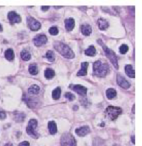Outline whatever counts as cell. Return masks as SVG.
<instances>
[{"mask_svg":"<svg viewBox=\"0 0 142 146\" xmlns=\"http://www.w3.org/2000/svg\"><path fill=\"white\" fill-rule=\"evenodd\" d=\"M54 48L62 56L67 59H73L75 57V54L72 50L67 45L60 42V41H56L54 43Z\"/></svg>","mask_w":142,"mask_h":146,"instance_id":"6da1fadb","label":"cell"},{"mask_svg":"<svg viewBox=\"0 0 142 146\" xmlns=\"http://www.w3.org/2000/svg\"><path fill=\"white\" fill-rule=\"evenodd\" d=\"M109 66L107 64H103L101 61H96L93 64L94 74L99 77H104L108 74Z\"/></svg>","mask_w":142,"mask_h":146,"instance_id":"7a4b0ae2","label":"cell"},{"mask_svg":"<svg viewBox=\"0 0 142 146\" xmlns=\"http://www.w3.org/2000/svg\"><path fill=\"white\" fill-rule=\"evenodd\" d=\"M98 43L101 46L103 47V50H104L105 53H106V57L109 59V60L110 61V62L112 64V65L114 66V67L116 69H118V61H117V58H116V54H115L114 51L112 50L111 49L108 48V47H106L103 43L102 42L101 40H98Z\"/></svg>","mask_w":142,"mask_h":146,"instance_id":"3957f363","label":"cell"},{"mask_svg":"<svg viewBox=\"0 0 142 146\" xmlns=\"http://www.w3.org/2000/svg\"><path fill=\"white\" fill-rule=\"evenodd\" d=\"M121 112L122 110L121 108L114 107V106H108L106 110L107 117L112 121H114L115 119H117V117L121 114Z\"/></svg>","mask_w":142,"mask_h":146,"instance_id":"277c9868","label":"cell"},{"mask_svg":"<svg viewBox=\"0 0 142 146\" xmlns=\"http://www.w3.org/2000/svg\"><path fill=\"white\" fill-rule=\"evenodd\" d=\"M61 146H76V139L70 133H65L62 135L61 139Z\"/></svg>","mask_w":142,"mask_h":146,"instance_id":"5b68a950","label":"cell"},{"mask_svg":"<svg viewBox=\"0 0 142 146\" xmlns=\"http://www.w3.org/2000/svg\"><path fill=\"white\" fill-rule=\"evenodd\" d=\"M38 126V121L36 119H31L28 123V126L26 127V132L29 136L34 139L38 138V134L37 133L36 129Z\"/></svg>","mask_w":142,"mask_h":146,"instance_id":"8992f818","label":"cell"},{"mask_svg":"<svg viewBox=\"0 0 142 146\" xmlns=\"http://www.w3.org/2000/svg\"><path fill=\"white\" fill-rule=\"evenodd\" d=\"M27 24L29 29L33 31H38L41 27V24L39 21L31 17H28L27 18Z\"/></svg>","mask_w":142,"mask_h":146,"instance_id":"52a82bcc","label":"cell"},{"mask_svg":"<svg viewBox=\"0 0 142 146\" xmlns=\"http://www.w3.org/2000/svg\"><path fill=\"white\" fill-rule=\"evenodd\" d=\"M46 41H47V37L44 35H38L33 39V43H34L35 46H38V47H40V46L46 44Z\"/></svg>","mask_w":142,"mask_h":146,"instance_id":"ba28073f","label":"cell"},{"mask_svg":"<svg viewBox=\"0 0 142 146\" xmlns=\"http://www.w3.org/2000/svg\"><path fill=\"white\" fill-rule=\"evenodd\" d=\"M69 88L72 89L73 91L81 96H85L87 92V88L81 85H71L69 86Z\"/></svg>","mask_w":142,"mask_h":146,"instance_id":"9c48e42d","label":"cell"},{"mask_svg":"<svg viewBox=\"0 0 142 146\" xmlns=\"http://www.w3.org/2000/svg\"><path fill=\"white\" fill-rule=\"evenodd\" d=\"M116 81H117L118 86H121L123 89H128L130 87V83L121 74H117Z\"/></svg>","mask_w":142,"mask_h":146,"instance_id":"30bf717a","label":"cell"},{"mask_svg":"<svg viewBox=\"0 0 142 146\" xmlns=\"http://www.w3.org/2000/svg\"><path fill=\"white\" fill-rule=\"evenodd\" d=\"M8 18L11 24H17L21 21V17L18 14H17L14 11H11L8 14Z\"/></svg>","mask_w":142,"mask_h":146,"instance_id":"8fae6325","label":"cell"},{"mask_svg":"<svg viewBox=\"0 0 142 146\" xmlns=\"http://www.w3.org/2000/svg\"><path fill=\"white\" fill-rule=\"evenodd\" d=\"M76 134L79 137H85L87 134H89L90 132V127L88 126H83V127H79V128H77L76 130Z\"/></svg>","mask_w":142,"mask_h":146,"instance_id":"7c38bea8","label":"cell"},{"mask_svg":"<svg viewBox=\"0 0 142 146\" xmlns=\"http://www.w3.org/2000/svg\"><path fill=\"white\" fill-rule=\"evenodd\" d=\"M65 25L67 31H72L75 26V21L73 18H69L65 20Z\"/></svg>","mask_w":142,"mask_h":146,"instance_id":"4fadbf2b","label":"cell"},{"mask_svg":"<svg viewBox=\"0 0 142 146\" xmlns=\"http://www.w3.org/2000/svg\"><path fill=\"white\" fill-rule=\"evenodd\" d=\"M89 66L88 62H83L81 64V69L78 71L77 76H85L87 74V68Z\"/></svg>","mask_w":142,"mask_h":146,"instance_id":"5bb4252c","label":"cell"},{"mask_svg":"<svg viewBox=\"0 0 142 146\" xmlns=\"http://www.w3.org/2000/svg\"><path fill=\"white\" fill-rule=\"evenodd\" d=\"M97 24H98L99 29L102 30V31H104V30L107 29L108 27H109V24H108V21L104 19H98L97 21Z\"/></svg>","mask_w":142,"mask_h":146,"instance_id":"9a60e30c","label":"cell"},{"mask_svg":"<svg viewBox=\"0 0 142 146\" xmlns=\"http://www.w3.org/2000/svg\"><path fill=\"white\" fill-rule=\"evenodd\" d=\"M81 32L85 36H89L92 33V27L89 24H83L81 26Z\"/></svg>","mask_w":142,"mask_h":146,"instance_id":"2e32d148","label":"cell"},{"mask_svg":"<svg viewBox=\"0 0 142 146\" xmlns=\"http://www.w3.org/2000/svg\"><path fill=\"white\" fill-rule=\"evenodd\" d=\"M125 71L127 75L130 78H135V72L134 69L133 68V66L131 65H126L125 67Z\"/></svg>","mask_w":142,"mask_h":146,"instance_id":"e0dca14e","label":"cell"},{"mask_svg":"<svg viewBox=\"0 0 142 146\" xmlns=\"http://www.w3.org/2000/svg\"><path fill=\"white\" fill-rule=\"evenodd\" d=\"M4 56L6 57V59L8 61H13L15 58V54H14V51L12 49L9 48L8 50H6L5 51L4 53Z\"/></svg>","mask_w":142,"mask_h":146,"instance_id":"ac0fdd59","label":"cell"},{"mask_svg":"<svg viewBox=\"0 0 142 146\" xmlns=\"http://www.w3.org/2000/svg\"><path fill=\"white\" fill-rule=\"evenodd\" d=\"M26 102L27 104V105L29 106L30 108H34V107L37 105V100L36 98H31L28 97L27 96H26Z\"/></svg>","mask_w":142,"mask_h":146,"instance_id":"d6986e66","label":"cell"},{"mask_svg":"<svg viewBox=\"0 0 142 146\" xmlns=\"http://www.w3.org/2000/svg\"><path fill=\"white\" fill-rule=\"evenodd\" d=\"M48 128L51 134H55L57 132V126L54 121H49L48 123Z\"/></svg>","mask_w":142,"mask_h":146,"instance_id":"ffe728a7","label":"cell"},{"mask_svg":"<svg viewBox=\"0 0 142 146\" xmlns=\"http://www.w3.org/2000/svg\"><path fill=\"white\" fill-rule=\"evenodd\" d=\"M85 54L90 57H94L96 54V49L94 46H90L85 51Z\"/></svg>","mask_w":142,"mask_h":146,"instance_id":"44dd1931","label":"cell"},{"mask_svg":"<svg viewBox=\"0 0 142 146\" xmlns=\"http://www.w3.org/2000/svg\"><path fill=\"white\" fill-rule=\"evenodd\" d=\"M28 91L31 94H38L40 92V87L37 85H33L28 88Z\"/></svg>","mask_w":142,"mask_h":146,"instance_id":"7402d4cb","label":"cell"},{"mask_svg":"<svg viewBox=\"0 0 142 146\" xmlns=\"http://www.w3.org/2000/svg\"><path fill=\"white\" fill-rule=\"evenodd\" d=\"M106 96L109 99H112L116 96V91L113 88H109L106 91Z\"/></svg>","mask_w":142,"mask_h":146,"instance_id":"603a6c76","label":"cell"},{"mask_svg":"<svg viewBox=\"0 0 142 146\" xmlns=\"http://www.w3.org/2000/svg\"><path fill=\"white\" fill-rule=\"evenodd\" d=\"M61 88L57 87L56 89L53 90L52 92V97L53 98V99H55V100H58V99H60V97H61Z\"/></svg>","mask_w":142,"mask_h":146,"instance_id":"cb8c5ba5","label":"cell"},{"mask_svg":"<svg viewBox=\"0 0 142 146\" xmlns=\"http://www.w3.org/2000/svg\"><path fill=\"white\" fill-rule=\"evenodd\" d=\"M21 57L24 61H29L31 58V55L26 50H23L21 52Z\"/></svg>","mask_w":142,"mask_h":146,"instance_id":"d4e9b609","label":"cell"},{"mask_svg":"<svg viewBox=\"0 0 142 146\" xmlns=\"http://www.w3.org/2000/svg\"><path fill=\"white\" fill-rule=\"evenodd\" d=\"M44 76L46 79H52V78H53V77L55 76V72L52 69L47 68L46 69V70H45L44 72Z\"/></svg>","mask_w":142,"mask_h":146,"instance_id":"484cf974","label":"cell"},{"mask_svg":"<svg viewBox=\"0 0 142 146\" xmlns=\"http://www.w3.org/2000/svg\"><path fill=\"white\" fill-rule=\"evenodd\" d=\"M28 71H29L30 74H31L32 75H36L38 73V69L37 67V65L36 64H32L29 66L28 68Z\"/></svg>","mask_w":142,"mask_h":146,"instance_id":"4316f807","label":"cell"},{"mask_svg":"<svg viewBox=\"0 0 142 146\" xmlns=\"http://www.w3.org/2000/svg\"><path fill=\"white\" fill-rule=\"evenodd\" d=\"M46 58L48 59L49 61L52 62L55 60V54L53 53V51L51 50H49L47 51L46 53Z\"/></svg>","mask_w":142,"mask_h":146,"instance_id":"83f0119b","label":"cell"},{"mask_svg":"<svg viewBox=\"0 0 142 146\" xmlns=\"http://www.w3.org/2000/svg\"><path fill=\"white\" fill-rule=\"evenodd\" d=\"M25 118V115L23 113H16L15 114V119L17 121V122H22L24 120Z\"/></svg>","mask_w":142,"mask_h":146,"instance_id":"f1b7e54d","label":"cell"},{"mask_svg":"<svg viewBox=\"0 0 142 146\" xmlns=\"http://www.w3.org/2000/svg\"><path fill=\"white\" fill-rule=\"evenodd\" d=\"M128 46H127V45L123 44L121 47L119 48V52H121L122 54H126V53L128 52Z\"/></svg>","mask_w":142,"mask_h":146,"instance_id":"f546056e","label":"cell"},{"mask_svg":"<svg viewBox=\"0 0 142 146\" xmlns=\"http://www.w3.org/2000/svg\"><path fill=\"white\" fill-rule=\"evenodd\" d=\"M49 32L51 35H56L58 33V29L56 26H53V27L50 28Z\"/></svg>","mask_w":142,"mask_h":146,"instance_id":"4dcf8cb0","label":"cell"},{"mask_svg":"<svg viewBox=\"0 0 142 146\" xmlns=\"http://www.w3.org/2000/svg\"><path fill=\"white\" fill-rule=\"evenodd\" d=\"M65 97L69 101H73L76 99V97H75L74 94L71 93V92H66V94H65Z\"/></svg>","mask_w":142,"mask_h":146,"instance_id":"1f68e13d","label":"cell"},{"mask_svg":"<svg viewBox=\"0 0 142 146\" xmlns=\"http://www.w3.org/2000/svg\"><path fill=\"white\" fill-rule=\"evenodd\" d=\"M6 117V114L4 111H0V119L3 120V119H5Z\"/></svg>","mask_w":142,"mask_h":146,"instance_id":"d6a6232c","label":"cell"},{"mask_svg":"<svg viewBox=\"0 0 142 146\" xmlns=\"http://www.w3.org/2000/svg\"><path fill=\"white\" fill-rule=\"evenodd\" d=\"M19 146H29V143L27 141H23L19 144Z\"/></svg>","mask_w":142,"mask_h":146,"instance_id":"836d02e7","label":"cell"},{"mask_svg":"<svg viewBox=\"0 0 142 146\" xmlns=\"http://www.w3.org/2000/svg\"><path fill=\"white\" fill-rule=\"evenodd\" d=\"M94 146H105V145H104V144H103L102 142L98 141L97 143H96V141H95L94 142Z\"/></svg>","mask_w":142,"mask_h":146,"instance_id":"e575fe53","label":"cell"},{"mask_svg":"<svg viewBox=\"0 0 142 146\" xmlns=\"http://www.w3.org/2000/svg\"><path fill=\"white\" fill-rule=\"evenodd\" d=\"M41 8H42V10L43 11H48V10H49V6H42Z\"/></svg>","mask_w":142,"mask_h":146,"instance_id":"d590c367","label":"cell"},{"mask_svg":"<svg viewBox=\"0 0 142 146\" xmlns=\"http://www.w3.org/2000/svg\"><path fill=\"white\" fill-rule=\"evenodd\" d=\"M5 146H13L12 143H6Z\"/></svg>","mask_w":142,"mask_h":146,"instance_id":"8d00e7d4","label":"cell"},{"mask_svg":"<svg viewBox=\"0 0 142 146\" xmlns=\"http://www.w3.org/2000/svg\"><path fill=\"white\" fill-rule=\"evenodd\" d=\"M132 140H133V143H135V136H133V137H132Z\"/></svg>","mask_w":142,"mask_h":146,"instance_id":"74e56055","label":"cell"},{"mask_svg":"<svg viewBox=\"0 0 142 146\" xmlns=\"http://www.w3.org/2000/svg\"><path fill=\"white\" fill-rule=\"evenodd\" d=\"M135 105H133V113H135Z\"/></svg>","mask_w":142,"mask_h":146,"instance_id":"f35d334b","label":"cell"},{"mask_svg":"<svg viewBox=\"0 0 142 146\" xmlns=\"http://www.w3.org/2000/svg\"><path fill=\"white\" fill-rule=\"evenodd\" d=\"M3 31V29H2V26H1V25L0 24V31Z\"/></svg>","mask_w":142,"mask_h":146,"instance_id":"ab89813d","label":"cell"}]
</instances>
